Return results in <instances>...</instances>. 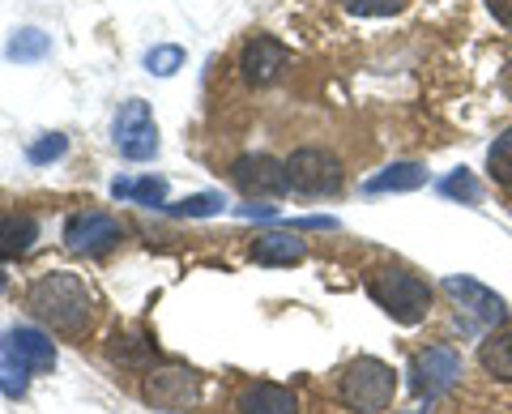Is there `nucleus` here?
I'll use <instances>...</instances> for the list:
<instances>
[{
    "mask_svg": "<svg viewBox=\"0 0 512 414\" xmlns=\"http://www.w3.org/2000/svg\"><path fill=\"white\" fill-rule=\"evenodd\" d=\"M90 308H94V299L86 291V282L77 274H64V269H56V274H47L30 286V312L52 329H64V333L86 329Z\"/></svg>",
    "mask_w": 512,
    "mask_h": 414,
    "instance_id": "obj_1",
    "label": "nucleus"
},
{
    "mask_svg": "<svg viewBox=\"0 0 512 414\" xmlns=\"http://www.w3.org/2000/svg\"><path fill=\"white\" fill-rule=\"evenodd\" d=\"M367 295L376 299V304L393 316L397 325H423L427 321V312H431V286L419 278V274H410V269H380V274H372V282H367Z\"/></svg>",
    "mask_w": 512,
    "mask_h": 414,
    "instance_id": "obj_2",
    "label": "nucleus"
},
{
    "mask_svg": "<svg viewBox=\"0 0 512 414\" xmlns=\"http://www.w3.org/2000/svg\"><path fill=\"white\" fill-rule=\"evenodd\" d=\"M338 397L355 414H380V410H389L397 397V372L384 359L359 355L355 363H346V372L338 380Z\"/></svg>",
    "mask_w": 512,
    "mask_h": 414,
    "instance_id": "obj_3",
    "label": "nucleus"
},
{
    "mask_svg": "<svg viewBox=\"0 0 512 414\" xmlns=\"http://www.w3.org/2000/svg\"><path fill=\"white\" fill-rule=\"evenodd\" d=\"M342 180H346L342 163L320 146H303V150H295L291 158H286V184L303 197H329V193L342 188Z\"/></svg>",
    "mask_w": 512,
    "mask_h": 414,
    "instance_id": "obj_4",
    "label": "nucleus"
},
{
    "mask_svg": "<svg viewBox=\"0 0 512 414\" xmlns=\"http://www.w3.org/2000/svg\"><path fill=\"white\" fill-rule=\"evenodd\" d=\"M120 240H124L120 218H111L103 210H82L64 222V248L77 252V257H107Z\"/></svg>",
    "mask_w": 512,
    "mask_h": 414,
    "instance_id": "obj_5",
    "label": "nucleus"
},
{
    "mask_svg": "<svg viewBox=\"0 0 512 414\" xmlns=\"http://www.w3.org/2000/svg\"><path fill=\"white\" fill-rule=\"evenodd\" d=\"M116 150L128 158V163H150L158 154V129L150 116V103L128 99L116 111Z\"/></svg>",
    "mask_w": 512,
    "mask_h": 414,
    "instance_id": "obj_6",
    "label": "nucleus"
},
{
    "mask_svg": "<svg viewBox=\"0 0 512 414\" xmlns=\"http://www.w3.org/2000/svg\"><path fill=\"white\" fill-rule=\"evenodd\" d=\"M457 376H461V355L453 346H427L410 363V385L419 397H427V402L440 397L444 389H453Z\"/></svg>",
    "mask_w": 512,
    "mask_h": 414,
    "instance_id": "obj_7",
    "label": "nucleus"
},
{
    "mask_svg": "<svg viewBox=\"0 0 512 414\" xmlns=\"http://www.w3.org/2000/svg\"><path fill=\"white\" fill-rule=\"evenodd\" d=\"M286 69H291V47L274 35H252L239 52V73L248 86H274Z\"/></svg>",
    "mask_w": 512,
    "mask_h": 414,
    "instance_id": "obj_8",
    "label": "nucleus"
},
{
    "mask_svg": "<svg viewBox=\"0 0 512 414\" xmlns=\"http://www.w3.org/2000/svg\"><path fill=\"white\" fill-rule=\"evenodd\" d=\"M0 355L13 359V363H22L30 376L56 368V346H52V338H47L43 329H35V325H13V329L5 333V342H0Z\"/></svg>",
    "mask_w": 512,
    "mask_h": 414,
    "instance_id": "obj_9",
    "label": "nucleus"
},
{
    "mask_svg": "<svg viewBox=\"0 0 512 414\" xmlns=\"http://www.w3.org/2000/svg\"><path fill=\"white\" fill-rule=\"evenodd\" d=\"M231 180L244 188L248 197H278L291 188L286 184V163H278V158H269V154H244L231 167Z\"/></svg>",
    "mask_w": 512,
    "mask_h": 414,
    "instance_id": "obj_10",
    "label": "nucleus"
},
{
    "mask_svg": "<svg viewBox=\"0 0 512 414\" xmlns=\"http://www.w3.org/2000/svg\"><path fill=\"white\" fill-rule=\"evenodd\" d=\"M444 291L457 299L461 308H466L474 321H483V325H504L508 321V304L495 291H487L483 282H474V278H444Z\"/></svg>",
    "mask_w": 512,
    "mask_h": 414,
    "instance_id": "obj_11",
    "label": "nucleus"
},
{
    "mask_svg": "<svg viewBox=\"0 0 512 414\" xmlns=\"http://www.w3.org/2000/svg\"><path fill=\"white\" fill-rule=\"evenodd\" d=\"M146 397L163 410H180L197 402V372H184V368H163V372H150L146 380Z\"/></svg>",
    "mask_w": 512,
    "mask_h": 414,
    "instance_id": "obj_12",
    "label": "nucleus"
},
{
    "mask_svg": "<svg viewBox=\"0 0 512 414\" xmlns=\"http://www.w3.org/2000/svg\"><path fill=\"white\" fill-rule=\"evenodd\" d=\"M239 414H299V397L295 389L261 380V385H248L239 393Z\"/></svg>",
    "mask_w": 512,
    "mask_h": 414,
    "instance_id": "obj_13",
    "label": "nucleus"
},
{
    "mask_svg": "<svg viewBox=\"0 0 512 414\" xmlns=\"http://www.w3.org/2000/svg\"><path fill=\"white\" fill-rule=\"evenodd\" d=\"M248 257L256 265H299L303 257H308V244H303L295 231H274V235H256Z\"/></svg>",
    "mask_w": 512,
    "mask_h": 414,
    "instance_id": "obj_14",
    "label": "nucleus"
},
{
    "mask_svg": "<svg viewBox=\"0 0 512 414\" xmlns=\"http://www.w3.org/2000/svg\"><path fill=\"white\" fill-rule=\"evenodd\" d=\"M39 240V222L30 214H0V261L26 257Z\"/></svg>",
    "mask_w": 512,
    "mask_h": 414,
    "instance_id": "obj_15",
    "label": "nucleus"
},
{
    "mask_svg": "<svg viewBox=\"0 0 512 414\" xmlns=\"http://www.w3.org/2000/svg\"><path fill=\"white\" fill-rule=\"evenodd\" d=\"M423 184H427V167H419V163H389L363 184V193H372V197H380V193H414V188H423Z\"/></svg>",
    "mask_w": 512,
    "mask_h": 414,
    "instance_id": "obj_16",
    "label": "nucleus"
},
{
    "mask_svg": "<svg viewBox=\"0 0 512 414\" xmlns=\"http://www.w3.org/2000/svg\"><path fill=\"white\" fill-rule=\"evenodd\" d=\"M478 363H483V372L491 380H504V385H512V329L491 333V338L478 346Z\"/></svg>",
    "mask_w": 512,
    "mask_h": 414,
    "instance_id": "obj_17",
    "label": "nucleus"
},
{
    "mask_svg": "<svg viewBox=\"0 0 512 414\" xmlns=\"http://www.w3.org/2000/svg\"><path fill=\"white\" fill-rule=\"evenodd\" d=\"M52 52V35L39 26H22L13 30V39L5 43V56L13 60V65H39V60Z\"/></svg>",
    "mask_w": 512,
    "mask_h": 414,
    "instance_id": "obj_18",
    "label": "nucleus"
},
{
    "mask_svg": "<svg viewBox=\"0 0 512 414\" xmlns=\"http://www.w3.org/2000/svg\"><path fill=\"white\" fill-rule=\"evenodd\" d=\"M487 175L500 188H512V129H504L487 150Z\"/></svg>",
    "mask_w": 512,
    "mask_h": 414,
    "instance_id": "obj_19",
    "label": "nucleus"
},
{
    "mask_svg": "<svg viewBox=\"0 0 512 414\" xmlns=\"http://www.w3.org/2000/svg\"><path fill=\"white\" fill-rule=\"evenodd\" d=\"M163 210L175 214V218H214V214L227 210V197L222 193H197V197H184L180 205H163Z\"/></svg>",
    "mask_w": 512,
    "mask_h": 414,
    "instance_id": "obj_20",
    "label": "nucleus"
},
{
    "mask_svg": "<svg viewBox=\"0 0 512 414\" xmlns=\"http://www.w3.org/2000/svg\"><path fill=\"white\" fill-rule=\"evenodd\" d=\"M146 73H154V77H171L175 69H184V47H175V43H158V47H150L146 52Z\"/></svg>",
    "mask_w": 512,
    "mask_h": 414,
    "instance_id": "obj_21",
    "label": "nucleus"
},
{
    "mask_svg": "<svg viewBox=\"0 0 512 414\" xmlns=\"http://www.w3.org/2000/svg\"><path fill=\"white\" fill-rule=\"evenodd\" d=\"M128 201L141 205V210H163V205H167V180H163V175L133 180V193H128Z\"/></svg>",
    "mask_w": 512,
    "mask_h": 414,
    "instance_id": "obj_22",
    "label": "nucleus"
},
{
    "mask_svg": "<svg viewBox=\"0 0 512 414\" xmlns=\"http://www.w3.org/2000/svg\"><path fill=\"white\" fill-rule=\"evenodd\" d=\"M64 154H69V137H64V133H43L39 141H30V150H26V158H30L35 167L60 163Z\"/></svg>",
    "mask_w": 512,
    "mask_h": 414,
    "instance_id": "obj_23",
    "label": "nucleus"
},
{
    "mask_svg": "<svg viewBox=\"0 0 512 414\" xmlns=\"http://www.w3.org/2000/svg\"><path fill=\"white\" fill-rule=\"evenodd\" d=\"M440 193L444 197H453V201H466V205H474L478 197H483V188H478V180H474V171H453V175H444L440 180Z\"/></svg>",
    "mask_w": 512,
    "mask_h": 414,
    "instance_id": "obj_24",
    "label": "nucleus"
},
{
    "mask_svg": "<svg viewBox=\"0 0 512 414\" xmlns=\"http://www.w3.org/2000/svg\"><path fill=\"white\" fill-rule=\"evenodd\" d=\"M338 5L355 18H389V13H402L410 0H338Z\"/></svg>",
    "mask_w": 512,
    "mask_h": 414,
    "instance_id": "obj_25",
    "label": "nucleus"
},
{
    "mask_svg": "<svg viewBox=\"0 0 512 414\" xmlns=\"http://www.w3.org/2000/svg\"><path fill=\"white\" fill-rule=\"evenodd\" d=\"M26 389H30V372L13 359H0V393L18 402V397H26Z\"/></svg>",
    "mask_w": 512,
    "mask_h": 414,
    "instance_id": "obj_26",
    "label": "nucleus"
},
{
    "mask_svg": "<svg viewBox=\"0 0 512 414\" xmlns=\"http://www.w3.org/2000/svg\"><path fill=\"white\" fill-rule=\"evenodd\" d=\"M235 214H239V218H261V222H274V218H282V214L274 210V205H239Z\"/></svg>",
    "mask_w": 512,
    "mask_h": 414,
    "instance_id": "obj_27",
    "label": "nucleus"
},
{
    "mask_svg": "<svg viewBox=\"0 0 512 414\" xmlns=\"http://www.w3.org/2000/svg\"><path fill=\"white\" fill-rule=\"evenodd\" d=\"M487 9H491V18H495V22L512 30V0H487Z\"/></svg>",
    "mask_w": 512,
    "mask_h": 414,
    "instance_id": "obj_28",
    "label": "nucleus"
},
{
    "mask_svg": "<svg viewBox=\"0 0 512 414\" xmlns=\"http://www.w3.org/2000/svg\"><path fill=\"white\" fill-rule=\"evenodd\" d=\"M500 86H504V94H508V99H512V60H508V65H504V73H500Z\"/></svg>",
    "mask_w": 512,
    "mask_h": 414,
    "instance_id": "obj_29",
    "label": "nucleus"
},
{
    "mask_svg": "<svg viewBox=\"0 0 512 414\" xmlns=\"http://www.w3.org/2000/svg\"><path fill=\"white\" fill-rule=\"evenodd\" d=\"M0 291H5V274H0Z\"/></svg>",
    "mask_w": 512,
    "mask_h": 414,
    "instance_id": "obj_30",
    "label": "nucleus"
}]
</instances>
